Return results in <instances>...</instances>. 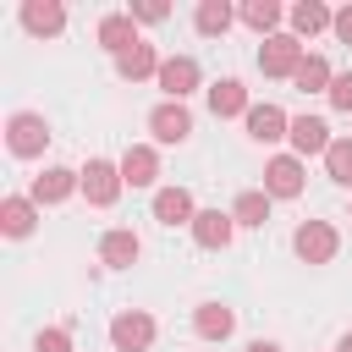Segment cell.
Returning a JSON list of instances; mask_svg holds the SVG:
<instances>
[{"mask_svg":"<svg viewBox=\"0 0 352 352\" xmlns=\"http://www.w3.org/2000/svg\"><path fill=\"white\" fill-rule=\"evenodd\" d=\"M6 148H11L16 160H38V154L50 148V121H44L38 110H11V116H6Z\"/></svg>","mask_w":352,"mask_h":352,"instance_id":"cell-1","label":"cell"},{"mask_svg":"<svg viewBox=\"0 0 352 352\" xmlns=\"http://www.w3.org/2000/svg\"><path fill=\"white\" fill-rule=\"evenodd\" d=\"M121 160H88L82 165V198L94 204V209H110L116 198H121Z\"/></svg>","mask_w":352,"mask_h":352,"instance_id":"cell-2","label":"cell"},{"mask_svg":"<svg viewBox=\"0 0 352 352\" xmlns=\"http://www.w3.org/2000/svg\"><path fill=\"white\" fill-rule=\"evenodd\" d=\"M292 248H297V258H302V264H330V258H336V248H341V236H336V226H330V220H302V226L292 231Z\"/></svg>","mask_w":352,"mask_h":352,"instance_id":"cell-3","label":"cell"},{"mask_svg":"<svg viewBox=\"0 0 352 352\" xmlns=\"http://www.w3.org/2000/svg\"><path fill=\"white\" fill-rule=\"evenodd\" d=\"M110 346H116V352H148V346H154V314L121 308V314L110 319Z\"/></svg>","mask_w":352,"mask_h":352,"instance_id":"cell-4","label":"cell"},{"mask_svg":"<svg viewBox=\"0 0 352 352\" xmlns=\"http://www.w3.org/2000/svg\"><path fill=\"white\" fill-rule=\"evenodd\" d=\"M302 38H292V33H275V38H264V50H258V72L264 77H292L297 66H302Z\"/></svg>","mask_w":352,"mask_h":352,"instance_id":"cell-5","label":"cell"},{"mask_svg":"<svg viewBox=\"0 0 352 352\" xmlns=\"http://www.w3.org/2000/svg\"><path fill=\"white\" fill-rule=\"evenodd\" d=\"M148 132H154V143H187L192 138V110L176 104V99H165V104L148 110Z\"/></svg>","mask_w":352,"mask_h":352,"instance_id":"cell-6","label":"cell"},{"mask_svg":"<svg viewBox=\"0 0 352 352\" xmlns=\"http://www.w3.org/2000/svg\"><path fill=\"white\" fill-rule=\"evenodd\" d=\"M187 231H192L198 248L220 253V248H231V236H236V214H231V209H198V220H192Z\"/></svg>","mask_w":352,"mask_h":352,"instance_id":"cell-7","label":"cell"},{"mask_svg":"<svg viewBox=\"0 0 352 352\" xmlns=\"http://www.w3.org/2000/svg\"><path fill=\"white\" fill-rule=\"evenodd\" d=\"M198 77H204V72H198V60H192V55H165L154 82L165 88V99H176V104H182V99L198 88Z\"/></svg>","mask_w":352,"mask_h":352,"instance_id":"cell-8","label":"cell"},{"mask_svg":"<svg viewBox=\"0 0 352 352\" xmlns=\"http://www.w3.org/2000/svg\"><path fill=\"white\" fill-rule=\"evenodd\" d=\"M72 192H82V170H66V165H50L44 176H33V204L44 209V204H66Z\"/></svg>","mask_w":352,"mask_h":352,"instance_id":"cell-9","label":"cell"},{"mask_svg":"<svg viewBox=\"0 0 352 352\" xmlns=\"http://www.w3.org/2000/svg\"><path fill=\"white\" fill-rule=\"evenodd\" d=\"M302 182H308V176H302V160H297V154H275V160L264 165V192H270V198H297Z\"/></svg>","mask_w":352,"mask_h":352,"instance_id":"cell-10","label":"cell"},{"mask_svg":"<svg viewBox=\"0 0 352 352\" xmlns=\"http://www.w3.org/2000/svg\"><path fill=\"white\" fill-rule=\"evenodd\" d=\"M242 121H248V138H253V143H280V138L292 132V116H286L280 104H270V99H264V104H253Z\"/></svg>","mask_w":352,"mask_h":352,"instance_id":"cell-11","label":"cell"},{"mask_svg":"<svg viewBox=\"0 0 352 352\" xmlns=\"http://www.w3.org/2000/svg\"><path fill=\"white\" fill-rule=\"evenodd\" d=\"M22 28L33 38H55L66 28V6L60 0H22Z\"/></svg>","mask_w":352,"mask_h":352,"instance_id":"cell-12","label":"cell"},{"mask_svg":"<svg viewBox=\"0 0 352 352\" xmlns=\"http://www.w3.org/2000/svg\"><path fill=\"white\" fill-rule=\"evenodd\" d=\"M286 138H292V154H297V160L324 154V148L336 143V138H330V126H324L319 116H292V132H286Z\"/></svg>","mask_w":352,"mask_h":352,"instance_id":"cell-13","label":"cell"},{"mask_svg":"<svg viewBox=\"0 0 352 352\" xmlns=\"http://www.w3.org/2000/svg\"><path fill=\"white\" fill-rule=\"evenodd\" d=\"M154 220H160V226H192V220H198L192 192H187V187H160V192H154Z\"/></svg>","mask_w":352,"mask_h":352,"instance_id":"cell-14","label":"cell"},{"mask_svg":"<svg viewBox=\"0 0 352 352\" xmlns=\"http://www.w3.org/2000/svg\"><path fill=\"white\" fill-rule=\"evenodd\" d=\"M132 44H143V38H138V22H132V11H110V16L99 22V50H110V55H126Z\"/></svg>","mask_w":352,"mask_h":352,"instance_id":"cell-15","label":"cell"},{"mask_svg":"<svg viewBox=\"0 0 352 352\" xmlns=\"http://www.w3.org/2000/svg\"><path fill=\"white\" fill-rule=\"evenodd\" d=\"M154 176H160V154H154L148 143H132V148L121 154V182H126V187H154Z\"/></svg>","mask_w":352,"mask_h":352,"instance_id":"cell-16","label":"cell"},{"mask_svg":"<svg viewBox=\"0 0 352 352\" xmlns=\"http://www.w3.org/2000/svg\"><path fill=\"white\" fill-rule=\"evenodd\" d=\"M192 330H198L204 341H226V336L236 330V308H226V302H198V308H192Z\"/></svg>","mask_w":352,"mask_h":352,"instance_id":"cell-17","label":"cell"},{"mask_svg":"<svg viewBox=\"0 0 352 352\" xmlns=\"http://www.w3.org/2000/svg\"><path fill=\"white\" fill-rule=\"evenodd\" d=\"M286 22H292V38H314V33L336 28V11H330V6H319V0H302V6H292V11H286Z\"/></svg>","mask_w":352,"mask_h":352,"instance_id":"cell-18","label":"cell"},{"mask_svg":"<svg viewBox=\"0 0 352 352\" xmlns=\"http://www.w3.org/2000/svg\"><path fill=\"white\" fill-rule=\"evenodd\" d=\"M209 110L226 121V116H248L253 99H248V88H242L236 77H220V82H209Z\"/></svg>","mask_w":352,"mask_h":352,"instance_id":"cell-19","label":"cell"},{"mask_svg":"<svg viewBox=\"0 0 352 352\" xmlns=\"http://www.w3.org/2000/svg\"><path fill=\"white\" fill-rule=\"evenodd\" d=\"M138 253H143V242H138L126 226H116V231H104V236H99V258H104L110 270H126V264H138Z\"/></svg>","mask_w":352,"mask_h":352,"instance_id":"cell-20","label":"cell"},{"mask_svg":"<svg viewBox=\"0 0 352 352\" xmlns=\"http://www.w3.org/2000/svg\"><path fill=\"white\" fill-rule=\"evenodd\" d=\"M160 60H165V55H160L154 44H132L126 55H116V72H121L126 82H138V77H160Z\"/></svg>","mask_w":352,"mask_h":352,"instance_id":"cell-21","label":"cell"},{"mask_svg":"<svg viewBox=\"0 0 352 352\" xmlns=\"http://www.w3.org/2000/svg\"><path fill=\"white\" fill-rule=\"evenodd\" d=\"M33 226H38V204L33 198H6L0 204V231L6 236H33Z\"/></svg>","mask_w":352,"mask_h":352,"instance_id":"cell-22","label":"cell"},{"mask_svg":"<svg viewBox=\"0 0 352 352\" xmlns=\"http://www.w3.org/2000/svg\"><path fill=\"white\" fill-rule=\"evenodd\" d=\"M292 82H297L302 94H330L336 72H330V60H324V55H302V66L292 72Z\"/></svg>","mask_w":352,"mask_h":352,"instance_id":"cell-23","label":"cell"},{"mask_svg":"<svg viewBox=\"0 0 352 352\" xmlns=\"http://www.w3.org/2000/svg\"><path fill=\"white\" fill-rule=\"evenodd\" d=\"M231 22H236V11H231L226 0H204V6L192 11V28H198L204 38H220V33L231 28Z\"/></svg>","mask_w":352,"mask_h":352,"instance_id":"cell-24","label":"cell"},{"mask_svg":"<svg viewBox=\"0 0 352 352\" xmlns=\"http://www.w3.org/2000/svg\"><path fill=\"white\" fill-rule=\"evenodd\" d=\"M270 192L264 187H248V192H236V204H231V214H236V226H264L270 220Z\"/></svg>","mask_w":352,"mask_h":352,"instance_id":"cell-25","label":"cell"},{"mask_svg":"<svg viewBox=\"0 0 352 352\" xmlns=\"http://www.w3.org/2000/svg\"><path fill=\"white\" fill-rule=\"evenodd\" d=\"M236 16H242V22L253 28V33H264V38H275V28H280V16H286V11H280L275 0H248V6L236 11Z\"/></svg>","mask_w":352,"mask_h":352,"instance_id":"cell-26","label":"cell"},{"mask_svg":"<svg viewBox=\"0 0 352 352\" xmlns=\"http://www.w3.org/2000/svg\"><path fill=\"white\" fill-rule=\"evenodd\" d=\"M324 170H330V182L352 187V138H336V143L324 148Z\"/></svg>","mask_w":352,"mask_h":352,"instance_id":"cell-27","label":"cell"},{"mask_svg":"<svg viewBox=\"0 0 352 352\" xmlns=\"http://www.w3.org/2000/svg\"><path fill=\"white\" fill-rule=\"evenodd\" d=\"M33 352H72V330H60V324L38 330V336H33Z\"/></svg>","mask_w":352,"mask_h":352,"instance_id":"cell-28","label":"cell"},{"mask_svg":"<svg viewBox=\"0 0 352 352\" xmlns=\"http://www.w3.org/2000/svg\"><path fill=\"white\" fill-rule=\"evenodd\" d=\"M336 110H346L352 116V72H336V82H330V94H324Z\"/></svg>","mask_w":352,"mask_h":352,"instance_id":"cell-29","label":"cell"},{"mask_svg":"<svg viewBox=\"0 0 352 352\" xmlns=\"http://www.w3.org/2000/svg\"><path fill=\"white\" fill-rule=\"evenodd\" d=\"M170 16V6H160V0H132V22H165Z\"/></svg>","mask_w":352,"mask_h":352,"instance_id":"cell-30","label":"cell"},{"mask_svg":"<svg viewBox=\"0 0 352 352\" xmlns=\"http://www.w3.org/2000/svg\"><path fill=\"white\" fill-rule=\"evenodd\" d=\"M336 38H341V44H352V6H341V11H336Z\"/></svg>","mask_w":352,"mask_h":352,"instance_id":"cell-31","label":"cell"},{"mask_svg":"<svg viewBox=\"0 0 352 352\" xmlns=\"http://www.w3.org/2000/svg\"><path fill=\"white\" fill-rule=\"evenodd\" d=\"M248 352H280L275 341H248Z\"/></svg>","mask_w":352,"mask_h":352,"instance_id":"cell-32","label":"cell"},{"mask_svg":"<svg viewBox=\"0 0 352 352\" xmlns=\"http://www.w3.org/2000/svg\"><path fill=\"white\" fill-rule=\"evenodd\" d=\"M336 352H352V330H346V336H341V341H336Z\"/></svg>","mask_w":352,"mask_h":352,"instance_id":"cell-33","label":"cell"}]
</instances>
